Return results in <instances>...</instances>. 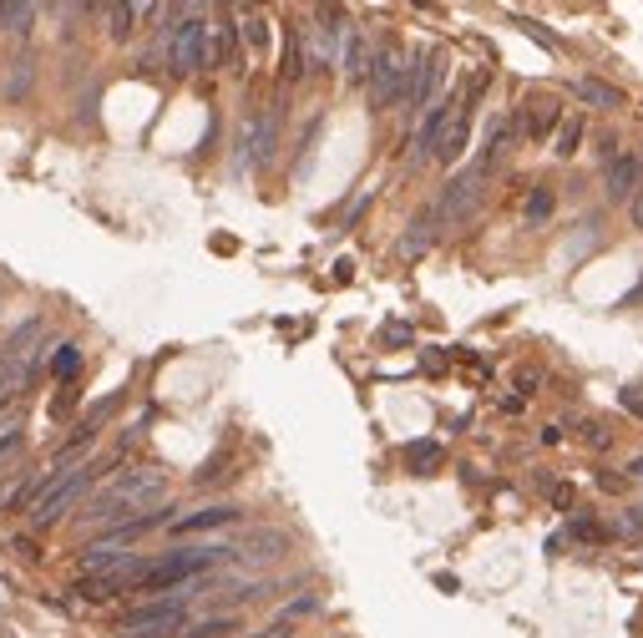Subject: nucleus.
Wrapping results in <instances>:
<instances>
[{
    "label": "nucleus",
    "instance_id": "f257e3e1",
    "mask_svg": "<svg viewBox=\"0 0 643 638\" xmlns=\"http://www.w3.org/2000/svg\"><path fill=\"white\" fill-rule=\"evenodd\" d=\"M163 497H168V476H163V471H122L102 497L87 502L82 517H87L92 527H107V532H112V527L132 522V512L163 507Z\"/></svg>",
    "mask_w": 643,
    "mask_h": 638
},
{
    "label": "nucleus",
    "instance_id": "f03ea898",
    "mask_svg": "<svg viewBox=\"0 0 643 638\" xmlns=\"http://www.w3.org/2000/svg\"><path fill=\"white\" fill-rule=\"evenodd\" d=\"M92 482H97V466H92V461H87V466H71V471L61 476V482H51V487H46V497L31 507V527H36V532L56 527L76 502L87 497V487H92Z\"/></svg>",
    "mask_w": 643,
    "mask_h": 638
},
{
    "label": "nucleus",
    "instance_id": "7ed1b4c3",
    "mask_svg": "<svg viewBox=\"0 0 643 638\" xmlns=\"http://www.w3.org/2000/svg\"><path fill=\"white\" fill-rule=\"evenodd\" d=\"M481 183H487V168H466V173H456L446 188H441V198H436V208L426 213L436 228H456V223H466L471 213H476V203H481V193H487V188H481Z\"/></svg>",
    "mask_w": 643,
    "mask_h": 638
},
{
    "label": "nucleus",
    "instance_id": "20e7f679",
    "mask_svg": "<svg viewBox=\"0 0 643 638\" xmlns=\"http://www.w3.org/2000/svg\"><path fill=\"white\" fill-rule=\"evenodd\" d=\"M441 82H446V56L421 46L406 61V92H400V102H406V107H436Z\"/></svg>",
    "mask_w": 643,
    "mask_h": 638
},
{
    "label": "nucleus",
    "instance_id": "39448f33",
    "mask_svg": "<svg viewBox=\"0 0 643 638\" xmlns=\"http://www.w3.org/2000/svg\"><path fill=\"white\" fill-rule=\"evenodd\" d=\"M208 21L198 16V11H188L178 26H173V41H168V66L178 71V76H188V71H203L208 66Z\"/></svg>",
    "mask_w": 643,
    "mask_h": 638
},
{
    "label": "nucleus",
    "instance_id": "423d86ee",
    "mask_svg": "<svg viewBox=\"0 0 643 638\" xmlns=\"http://www.w3.org/2000/svg\"><path fill=\"white\" fill-rule=\"evenodd\" d=\"M406 61H411V56L400 51V46H380V51H375L370 76H365L375 107H395V102H400V92H406Z\"/></svg>",
    "mask_w": 643,
    "mask_h": 638
},
{
    "label": "nucleus",
    "instance_id": "0eeeda50",
    "mask_svg": "<svg viewBox=\"0 0 643 638\" xmlns=\"http://www.w3.org/2000/svg\"><path fill=\"white\" fill-rule=\"evenodd\" d=\"M456 112H461V97H441V102L426 112V122H421V132H416V163L436 157V147H441V137H446V127H451Z\"/></svg>",
    "mask_w": 643,
    "mask_h": 638
},
{
    "label": "nucleus",
    "instance_id": "6e6552de",
    "mask_svg": "<svg viewBox=\"0 0 643 638\" xmlns=\"http://www.w3.org/2000/svg\"><path fill=\"white\" fill-rule=\"evenodd\" d=\"M633 188H638V157H608V173H603V193L608 203H633Z\"/></svg>",
    "mask_w": 643,
    "mask_h": 638
},
{
    "label": "nucleus",
    "instance_id": "1a4fd4ad",
    "mask_svg": "<svg viewBox=\"0 0 643 638\" xmlns=\"http://www.w3.org/2000/svg\"><path fill=\"white\" fill-rule=\"evenodd\" d=\"M557 122H562V107H557V97H527V102H522V137L542 142V137H547Z\"/></svg>",
    "mask_w": 643,
    "mask_h": 638
},
{
    "label": "nucleus",
    "instance_id": "9d476101",
    "mask_svg": "<svg viewBox=\"0 0 643 638\" xmlns=\"http://www.w3.org/2000/svg\"><path fill=\"white\" fill-rule=\"evenodd\" d=\"M370 61H375V51H370V41H365V31H345V41H340V66H345V76L350 82H365L370 76Z\"/></svg>",
    "mask_w": 643,
    "mask_h": 638
},
{
    "label": "nucleus",
    "instance_id": "9b49d317",
    "mask_svg": "<svg viewBox=\"0 0 643 638\" xmlns=\"http://www.w3.org/2000/svg\"><path fill=\"white\" fill-rule=\"evenodd\" d=\"M228 522H238V507H233V502H213V507H203V512L178 517V522H173V532L193 537V532H213V527H228Z\"/></svg>",
    "mask_w": 643,
    "mask_h": 638
},
{
    "label": "nucleus",
    "instance_id": "f8f14e48",
    "mask_svg": "<svg viewBox=\"0 0 643 638\" xmlns=\"http://www.w3.org/2000/svg\"><path fill=\"white\" fill-rule=\"evenodd\" d=\"M476 97V92H471ZM471 97H461V112L451 117V127H446V137H441V147H436V163H456V157L466 152V137H471Z\"/></svg>",
    "mask_w": 643,
    "mask_h": 638
},
{
    "label": "nucleus",
    "instance_id": "ddd939ff",
    "mask_svg": "<svg viewBox=\"0 0 643 638\" xmlns=\"http://www.w3.org/2000/svg\"><path fill=\"white\" fill-rule=\"evenodd\" d=\"M274 137H279V117H274V112H264V117H254V122H249L244 147H249L254 163H269V157H274ZM249 157H244V163H249Z\"/></svg>",
    "mask_w": 643,
    "mask_h": 638
},
{
    "label": "nucleus",
    "instance_id": "4468645a",
    "mask_svg": "<svg viewBox=\"0 0 643 638\" xmlns=\"http://www.w3.org/2000/svg\"><path fill=\"white\" fill-rule=\"evenodd\" d=\"M573 92H578V102H588V107H603V112L623 107V92H618V87H608V82H598V76H583V82H578Z\"/></svg>",
    "mask_w": 643,
    "mask_h": 638
},
{
    "label": "nucleus",
    "instance_id": "2eb2a0df",
    "mask_svg": "<svg viewBox=\"0 0 643 638\" xmlns=\"http://www.w3.org/2000/svg\"><path fill=\"white\" fill-rule=\"evenodd\" d=\"M441 461H446V451H441L436 441H411V446H406V466H411L416 476H431Z\"/></svg>",
    "mask_w": 643,
    "mask_h": 638
},
{
    "label": "nucleus",
    "instance_id": "dca6fc26",
    "mask_svg": "<svg viewBox=\"0 0 643 638\" xmlns=\"http://www.w3.org/2000/svg\"><path fill=\"white\" fill-rule=\"evenodd\" d=\"M76 593H82L87 603H112L117 593H127V578H82Z\"/></svg>",
    "mask_w": 643,
    "mask_h": 638
},
{
    "label": "nucleus",
    "instance_id": "f3484780",
    "mask_svg": "<svg viewBox=\"0 0 643 638\" xmlns=\"http://www.w3.org/2000/svg\"><path fill=\"white\" fill-rule=\"evenodd\" d=\"M228 633H238V618L233 613H218V618H203V623H188L183 628V638H228Z\"/></svg>",
    "mask_w": 643,
    "mask_h": 638
},
{
    "label": "nucleus",
    "instance_id": "a211bd4d",
    "mask_svg": "<svg viewBox=\"0 0 643 638\" xmlns=\"http://www.w3.org/2000/svg\"><path fill=\"white\" fill-rule=\"evenodd\" d=\"M31 21H36V6H0V31L31 36Z\"/></svg>",
    "mask_w": 643,
    "mask_h": 638
},
{
    "label": "nucleus",
    "instance_id": "6ab92c4d",
    "mask_svg": "<svg viewBox=\"0 0 643 638\" xmlns=\"http://www.w3.org/2000/svg\"><path fill=\"white\" fill-rule=\"evenodd\" d=\"M107 31H112V41H127L132 36V21H142V6H107Z\"/></svg>",
    "mask_w": 643,
    "mask_h": 638
},
{
    "label": "nucleus",
    "instance_id": "aec40b11",
    "mask_svg": "<svg viewBox=\"0 0 643 638\" xmlns=\"http://www.w3.org/2000/svg\"><path fill=\"white\" fill-rule=\"evenodd\" d=\"M31 76H36V71H31V56H16V61H11V82H6V97H11V102H21V97L31 92Z\"/></svg>",
    "mask_w": 643,
    "mask_h": 638
},
{
    "label": "nucleus",
    "instance_id": "412c9836",
    "mask_svg": "<svg viewBox=\"0 0 643 638\" xmlns=\"http://www.w3.org/2000/svg\"><path fill=\"white\" fill-rule=\"evenodd\" d=\"M76 370H82V350H76V345H56L51 350V375L56 380H71Z\"/></svg>",
    "mask_w": 643,
    "mask_h": 638
},
{
    "label": "nucleus",
    "instance_id": "4be33fe9",
    "mask_svg": "<svg viewBox=\"0 0 643 638\" xmlns=\"http://www.w3.org/2000/svg\"><path fill=\"white\" fill-rule=\"evenodd\" d=\"M578 142H583V117H568V122L557 127V147H552V152H557V157H573Z\"/></svg>",
    "mask_w": 643,
    "mask_h": 638
},
{
    "label": "nucleus",
    "instance_id": "5701e85b",
    "mask_svg": "<svg viewBox=\"0 0 643 638\" xmlns=\"http://www.w3.org/2000/svg\"><path fill=\"white\" fill-rule=\"evenodd\" d=\"M284 76L294 82V76H304V46H299V31L284 36Z\"/></svg>",
    "mask_w": 643,
    "mask_h": 638
},
{
    "label": "nucleus",
    "instance_id": "b1692460",
    "mask_svg": "<svg viewBox=\"0 0 643 638\" xmlns=\"http://www.w3.org/2000/svg\"><path fill=\"white\" fill-rule=\"evenodd\" d=\"M188 628V618H173V623H152V628H132V633H122V638H178Z\"/></svg>",
    "mask_w": 643,
    "mask_h": 638
},
{
    "label": "nucleus",
    "instance_id": "393cba45",
    "mask_svg": "<svg viewBox=\"0 0 643 638\" xmlns=\"http://www.w3.org/2000/svg\"><path fill=\"white\" fill-rule=\"evenodd\" d=\"M244 41H249L254 51H264V46H269V21H264V16H244Z\"/></svg>",
    "mask_w": 643,
    "mask_h": 638
},
{
    "label": "nucleus",
    "instance_id": "a878e982",
    "mask_svg": "<svg viewBox=\"0 0 643 638\" xmlns=\"http://www.w3.org/2000/svg\"><path fill=\"white\" fill-rule=\"evenodd\" d=\"M522 213H527L532 223H537V218H547V213H552V188H532V193H527V208H522Z\"/></svg>",
    "mask_w": 643,
    "mask_h": 638
},
{
    "label": "nucleus",
    "instance_id": "bb28decb",
    "mask_svg": "<svg viewBox=\"0 0 643 638\" xmlns=\"http://www.w3.org/2000/svg\"><path fill=\"white\" fill-rule=\"evenodd\" d=\"M21 441H26V426H16V431H6V436H0V466H11V461H16Z\"/></svg>",
    "mask_w": 643,
    "mask_h": 638
},
{
    "label": "nucleus",
    "instance_id": "cd10ccee",
    "mask_svg": "<svg viewBox=\"0 0 643 638\" xmlns=\"http://www.w3.org/2000/svg\"><path fill=\"white\" fill-rule=\"evenodd\" d=\"M314 608H319V598H314V593H309V598H299V603H289V608H284V618H289V623H294V618H299V613H314Z\"/></svg>",
    "mask_w": 643,
    "mask_h": 638
},
{
    "label": "nucleus",
    "instance_id": "c85d7f7f",
    "mask_svg": "<svg viewBox=\"0 0 643 638\" xmlns=\"http://www.w3.org/2000/svg\"><path fill=\"white\" fill-rule=\"evenodd\" d=\"M628 208H633V223L643 228V163H638V188H633V203Z\"/></svg>",
    "mask_w": 643,
    "mask_h": 638
},
{
    "label": "nucleus",
    "instance_id": "c756f323",
    "mask_svg": "<svg viewBox=\"0 0 643 638\" xmlns=\"http://www.w3.org/2000/svg\"><path fill=\"white\" fill-rule=\"evenodd\" d=\"M583 436H588V446H598V451L608 446V431H603L598 421H588V426H583Z\"/></svg>",
    "mask_w": 643,
    "mask_h": 638
},
{
    "label": "nucleus",
    "instance_id": "7c9ffc66",
    "mask_svg": "<svg viewBox=\"0 0 643 638\" xmlns=\"http://www.w3.org/2000/svg\"><path fill=\"white\" fill-rule=\"evenodd\" d=\"M618 401H623V406H628L633 416H643V395H638V390H623V395H618Z\"/></svg>",
    "mask_w": 643,
    "mask_h": 638
},
{
    "label": "nucleus",
    "instance_id": "2f4dec72",
    "mask_svg": "<svg viewBox=\"0 0 643 638\" xmlns=\"http://www.w3.org/2000/svg\"><path fill=\"white\" fill-rule=\"evenodd\" d=\"M264 638H294V623H289V618H279L274 628H264Z\"/></svg>",
    "mask_w": 643,
    "mask_h": 638
},
{
    "label": "nucleus",
    "instance_id": "473e14b6",
    "mask_svg": "<svg viewBox=\"0 0 643 638\" xmlns=\"http://www.w3.org/2000/svg\"><path fill=\"white\" fill-rule=\"evenodd\" d=\"M537 380H542V375H537V370H517V385H522V390H532V385H537Z\"/></svg>",
    "mask_w": 643,
    "mask_h": 638
},
{
    "label": "nucleus",
    "instance_id": "72a5a7b5",
    "mask_svg": "<svg viewBox=\"0 0 643 638\" xmlns=\"http://www.w3.org/2000/svg\"><path fill=\"white\" fill-rule=\"evenodd\" d=\"M633 476H638V482H643V456H633V466H628Z\"/></svg>",
    "mask_w": 643,
    "mask_h": 638
},
{
    "label": "nucleus",
    "instance_id": "f704fd0d",
    "mask_svg": "<svg viewBox=\"0 0 643 638\" xmlns=\"http://www.w3.org/2000/svg\"><path fill=\"white\" fill-rule=\"evenodd\" d=\"M259 638H264V633H259Z\"/></svg>",
    "mask_w": 643,
    "mask_h": 638
}]
</instances>
